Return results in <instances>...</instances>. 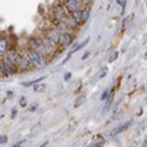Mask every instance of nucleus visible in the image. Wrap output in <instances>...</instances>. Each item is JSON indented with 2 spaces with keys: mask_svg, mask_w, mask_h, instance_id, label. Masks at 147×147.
Instances as JSON below:
<instances>
[{
  "mask_svg": "<svg viewBox=\"0 0 147 147\" xmlns=\"http://www.w3.org/2000/svg\"><path fill=\"white\" fill-rule=\"evenodd\" d=\"M25 55L30 57L31 63H32L34 66H44L46 62H47V60H46V56H44L41 52H37V50H27Z\"/></svg>",
  "mask_w": 147,
  "mask_h": 147,
  "instance_id": "obj_1",
  "label": "nucleus"
},
{
  "mask_svg": "<svg viewBox=\"0 0 147 147\" xmlns=\"http://www.w3.org/2000/svg\"><path fill=\"white\" fill-rule=\"evenodd\" d=\"M60 35H62V34H60L55 27H49V28L44 30V37H46V38L50 41L52 44H55L56 47L60 46Z\"/></svg>",
  "mask_w": 147,
  "mask_h": 147,
  "instance_id": "obj_2",
  "label": "nucleus"
},
{
  "mask_svg": "<svg viewBox=\"0 0 147 147\" xmlns=\"http://www.w3.org/2000/svg\"><path fill=\"white\" fill-rule=\"evenodd\" d=\"M69 15L71 13L65 7V5H56L53 7V19H56V21H66L69 18Z\"/></svg>",
  "mask_w": 147,
  "mask_h": 147,
  "instance_id": "obj_3",
  "label": "nucleus"
},
{
  "mask_svg": "<svg viewBox=\"0 0 147 147\" xmlns=\"http://www.w3.org/2000/svg\"><path fill=\"white\" fill-rule=\"evenodd\" d=\"M27 46H28V50H37V52H41L43 50V40L40 35H31L30 38L27 40Z\"/></svg>",
  "mask_w": 147,
  "mask_h": 147,
  "instance_id": "obj_4",
  "label": "nucleus"
},
{
  "mask_svg": "<svg viewBox=\"0 0 147 147\" xmlns=\"http://www.w3.org/2000/svg\"><path fill=\"white\" fill-rule=\"evenodd\" d=\"M19 57H21V53L18 52V49H16V47H10L9 52L5 55V59H3V60H6V62H9L10 65H13V66L16 68Z\"/></svg>",
  "mask_w": 147,
  "mask_h": 147,
  "instance_id": "obj_5",
  "label": "nucleus"
},
{
  "mask_svg": "<svg viewBox=\"0 0 147 147\" xmlns=\"http://www.w3.org/2000/svg\"><path fill=\"white\" fill-rule=\"evenodd\" d=\"M31 66H32V63H31L30 57H28L25 53H22V55H21V57H19V60H18L16 69H18L19 72H24V71H28Z\"/></svg>",
  "mask_w": 147,
  "mask_h": 147,
  "instance_id": "obj_6",
  "label": "nucleus"
},
{
  "mask_svg": "<svg viewBox=\"0 0 147 147\" xmlns=\"http://www.w3.org/2000/svg\"><path fill=\"white\" fill-rule=\"evenodd\" d=\"M65 7L68 9L69 13H72V12H77V10H82V5L84 2H80V0H65Z\"/></svg>",
  "mask_w": 147,
  "mask_h": 147,
  "instance_id": "obj_7",
  "label": "nucleus"
},
{
  "mask_svg": "<svg viewBox=\"0 0 147 147\" xmlns=\"http://www.w3.org/2000/svg\"><path fill=\"white\" fill-rule=\"evenodd\" d=\"M0 68H2V75L3 77H10V75H13V74L18 71L13 65H10L9 62H6V60H2Z\"/></svg>",
  "mask_w": 147,
  "mask_h": 147,
  "instance_id": "obj_8",
  "label": "nucleus"
},
{
  "mask_svg": "<svg viewBox=\"0 0 147 147\" xmlns=\"http://www.w3.org/2000/svg\"><path fill=\"white\" fill-rule=\"evenodd\" d=\"M72 41H74V34L72 32H63L62 35H60V46L59 47L65 49L69 44H72Z\"/></svg>",
  "mask_w": 147,
  "mask_h": 147,
  "instance_id": "obj_9",
  "label": "nucleus"
},
{
  "mask_svg": "<svg viewBox=\"0 0 147 147\" xmlns=\"http://www.w3.org/2000/svg\"><path fill=\"white\" fill-rule=\"evenodd\" d=\"M9 41H7V38H5V37L2 35L0 37V55H2V57L9 52Z\"/></svg>",
  "mask_w": 147,
  "mask_h": 147,
  "instance_id": "obj_10",
  "label": "nucleus"
},
{
  "mask_svg": "<svg viewBox=\"0 0 147 147\" xmlns=\"http://www.w3.org/2000/svg\"><path fill=\"white\" fill-rule=\"evenodd\" d=\"M88 41H90V38H85V41H82V43H80V44H77V46H75V47H74V49H72V50H71V52H69V55L66 56V59H65V60H68V59H71V56H74V53H75V52H78V50H80V49H82V47H84L85 44H87Z\"/></svg>",
  "mask_w": 147,
  "mask_h": 147,
  "instance_id": "obj_11",
  "label": "nucleus"
},
{
  "mask_svg": "<svg viewBox=\"0 0 147 147\" xmlns=\"http://www.w3.org/2000/svg\"><path fill=\"white\" fill-rule=\"evenodd\" d=\"M65 24H66V27H68V30L71 31V30H75V28H78L80 27V24L78 22H75L72 18H71V15H69V18L66 19V21H63Z\"/></svg>",
  "mask_w": 147,
  "mask_h": 147,
  "instance_id": "obj_12",
  "label": "nucleus"
},
{
  "mask_svg": "<svg viewBox=\"0 0 147 147\" xmlns=\"http://www.w3.org/2000/svg\"><path fill=\"white\" fill-rule=\"evenodd\" d=\"M131 124H132L131 121H127L125 124H122L121 127H118L116 129H113V131H112V136H116V134H119V132H122V131H125V129H127V128H128Z\"/></svg>",
  "mask_w": 147,
  "mask_h": 147,
  "instance_id": "obj_13",
  "label": "nucleus"
},
{
  "mask_svg": "<svg viewBox=\"0 0 147 147\" xmlns=\"http://www.w3.org/2000/svg\"><path fill=\"white\" fill-rule=\"evenodd\" d=\"M71 18L75 21V22H78L80 25L82 24V13H81V10H77V12H72L71 13Z\"/></svg>",
  "mask_w": 147,
  "mask_h": 147,
  "instance_id": "obj_14",
  "label": "nucleus"
},
{
  "mask_svg": "<svg viewBox=\"0 0 147 147\" xmlns=\"http://www.w3.org/2000/svg\"><path fill=\"white\" fill-rule=\"evenodd\" d=\"M81 13H82V24H85L88 21V18H90V6H84V9L81 10Z\"/></svg>",
  "mask_w": 147,
  "mask_h": 147,
  "instance_id": "obj_15",
  "label": "nucleus"
},
{
  "mask_svg": "<svg viewBox=\"0 0 147 147\" xmlns=\"http://www.w3.org/2000/svg\"><path fill=\"white\" fill-rule=\"evenodd\" d=\"M112 102H113V90H110V97L106 100V105H105V107H103V112H105V113L110 109V106H112Z\"/></svg>",
  "mask_w": 147,
  "mask_h": 147,
  "instance_id": "obj_16",
  "label": "nucleus"
},
{
  "mask_svg": "<svg viewBox=\"0 0 147 147\" xmlns=\"http://www.w3.org/2000/svg\"><path fill=\"white\" fill-rule=\"evenodd\" d=\"M44 90H46V84H37L34 87V91H37V93H43Z\"/></svg>",
  "mask_w": 147,
  "mask_h": 147,
  "instance_id": "obj_17",
  "label": "nucleus"
},
{
  "mask_svg": "<svg viewBox=\"0 0 147 147\" xmlns=\"http://www.w3.org/2000/svg\"><path fill=\"white\" fill-rule=\"evenodd\" d=\"M82 102H85V96H80L78 99H77V102H75V105H74V106L78 107V106H81V105H82Z\"/></svg>",
  "mask_w": 147,
  "mask_h": 147,
  "instance_id": "obj_18",
  "label": "nucleus"
},
{
  "mask_svg": "<svg viewBox=\"0 0 147 147\" xmlns=\"http://www.w3.org/2000/svg\"><path fill=\"white\" fill-rule=\"evenodd\" d=\"M109 91H110V90H105V91H103V94H102V100H107V97H110V96H109Z\"/></svg>",
  "mask_w": 147,
  "mask_h": 147,
  "instance_id": "obj_19",
  "label": "nucleus"
},
{
  "mask_svg": "<svg viewBox=\"0 0 147 147\" xmlns=\"http://www.w3.org/2000/svg\"><path fill=\"white\" fill-rule=\"evenodd\" d=\"M6 143H7V137H6V136H2V137H0V144L5 146Z\"/></svg>",
  "mask_w": 147,
  "mask_h": 147,
  "instance_id": "obj_20",
  "label": "nucleus"
},
{
  "mask_svg": "<svg viewBox=\"0 0 147 147\" xmlns=\"http://www.w3.org/2000/svg\"><path fill=\"white\" fill-rule=\"evenodd\" d=\"M19 105L21 106H27V99H25V97H21V99H19Z\"/></svg>",
  "mask_w": 147,
  "mask_h": 147,
  "instance_id": "obj_21",
  "label": "nucleus"
},
{
  "mask_svg": "<svg viewBox=\"0 0 147 147\" xmlns=\"http://www.w3.org/2000/svg\"><path fill=\"white\" fill-rule=\"evenodd\" d=\"M116 57H118V53H113V56H112V57H109V62H113V60H115Z\"/></svg>",
  "mask_w": 147,
  "mask_h": 147,
  "instance_id": "obj_22",
  "label": "nucleus"
},
{
  "mask_svg": "<svg viewBox=\"0 0 147 147\" xmlns=\"http://www.w3.org/2000/svg\"><path fill=\"white\" fill-rule=\"evenodd\" d=\"M24 143H25V140H22V141H19V143H16V144H13V147H21Z\"/></svg>",
  "mask_w": 147,
  "mask_h": 147,
  "instance_id": "obj_23",
  "label": "nucleus"
},
{
  "mask_svg": "<svg viewBox=\"0 0 147 147\" xmlns=\"http://www.w3.org/2000/svg\"><path fill=\"white\" fill-rule=\"evenodd\" d=\"M116 2H118L122 7H125V0H116Z\"/></svg>",
  "mask_w": 147,
  "mask_h": 147,
  "instance_id": "obj_24",
  "label": "nucleus"
},
{
  "mask_svg": "<svg viewBox=\"0 0 147 147\" xmlns=\"http://www.w3.org/2000/svg\"><path fill=\"white\" fill-rule=\"evenodd\" d=\"M88 56H90V53H88V52H85V53L82 55V60H85V59H87Z\"/></svg>",
  "mask_w": 147,
  "mask_h": 147,
  "instance_id": "obj_25",
  "label": "nucleus"
},
{
  "mask_svg": "<svg viewBox=\"0 0 147 147\" xmlns=\"http://www.w3.org/2000/svg\"><path fill=\"white\" fill-rule=\"evenodd\" d=\"M16 113H18V112H16V109H13V110H12V115H10V116H12V118H15Z\"/></svg>",
  "mask_w": 147,
  "mask_h": 147,
  "instance_id": "obj_26",
  "label": "nucleus"
},
{
  "mask_svg": "<svg viewBox=\"0 0 147 147\" xmlns=\"http://www.w3.org/2000/svg\"><path fill=\"white\" fill-rule=\"evenodd\" d=\"M47 144H49V141H44V143H41L38 147H47Z\"/></svg>",
  "mask_w": 147,
  "mask_h": 147,
  "instance_id": "obj_27",
  "label": "nucleus"
},
{
  "mask_svg": "<svg viewBox=\"0 0 147 147\" xmlns=\"http://www.w3.org/2000/svg\"><path fill=\"white\" fill-rule=\"evenodd\" d=\"M69 78H71V74H69V72H68V74H66V75H65V80H66V81H68V80H69Z\"/></svg>",
  "mask_w": 147,
  "mask_h": 147,
  "instance_id": "obj_28",
  "label": "nucleus"
},
{
  "mask_svg": "<svg viewBox=\"0 0 147 147\" xmlns=\"http://www.w3.org/2000/svg\"><path fill=\"white\" fill-rule=\"evenodd\" d=\"M143 147H147V141H146V143H144V144H143Z\"/></svg>",
  "mask_w": 147,
  "mask_h": 147,
  "instance_id": "obj_29",
  "label": "nucleus"
},
{
  "mask_svg": "<svg viewBox=\"0 0 147 147\" xmlns=\"http://www.w3.org/2000/svg\"><path fill=\"white\" fill-rule=\"evenodd\" d=\"M80 2H84V0H80Z\"/></svg>",
  "mask_w": 147,
  "mask_h": 147,
  "instance_id": "obj_30",
  "label": "nucleus"
}]
</instances>
